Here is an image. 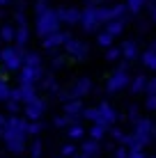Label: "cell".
I'll return each instance as SVG.
<instances>
[{"label":"cell","instance_id":"6da1fadb","mask_svg":"<svg viewBox=\"0 0 156 158\" xmlns=\"http://www.w3.org/2000/svg\"><path fill=\"white\" fill-rule=\"evenodd\" d=\"M60 30V16H57V9L48 7L41 14H37V35L44 39V37L53 35V32Z\"/></svg>","mask_w":156,"mask_h":158},{"label":"cell","instance_id":"7a4b0ae2","mask_svg":"<svg viewBox=\"0 0 156 158\" xmlns=\"http://www.w3.org/2000/svg\"><path fill=\"white\" fill-rule=\"evenodd\" d=\"M23 53L21 48L16 46H7V48H0V64H2V69H7V71H19L21 67H23Z\"/></svg>","mask_w":156,"mask_h":158},{"label":"cell","instance_id":"3957f363","mask_svg":"<svg viewBox=\"0 0 156 158\" xmlns=\"http://www.w3.org/2000/svg\"><path fill=\"white\" fill-rule=\"evenodd\" d=\"M101 25H103V21H101L99 7L87 5L85 9H80V28H83L85 32H96Z\"/></svg>","mask_w":156,"mask_h":158},{"label":"cell","instance_id":"277c9868","mask_svg":"<svg viewBox=\"0 0 156 158\" xmlns=\"http://www.w3.org/2000/svg\"><path fill=\"white\" fill-rule=\"evenodd\" d=\"M152 128H154V122L152 119H145V117H140L133 124V138H136L140 149H145V147L152 142Z\"/></svg>","mask_w":156,"mask_h":158},{"label":"cell","instance_id":"5b68a950","mask_svg":"<svg viewBox=\"0 0 156 158\" xmlns=\"http://www.w3.org/2000/svg\"><path fill=\"white\" fill-rule=\"evenodd\" d=\"M96 112H99V117H96V122H94V124H96V126H103L106 131H108V128L112 126V124H115L117 119H120L117 110L110 106L108 101H101L99 106H96Z\"/></svg>","mask_w":156,"mask_h":158},{"label":"cell","instance_id":"8992f818","mask_svg":"<svg viewBox=\"0 0 156 158\" xmlns=\"http://www.w3.org/2000/svg\"><path fill=\"white\" fill-rule=\"evenodd\" d=\"M44 112H46V101L41 99V96H35L30 103L23 106V117L28 119V122H39Z\"/></svg>","mask_w":156,"mask_h":158},{"label":"cell","instance_id":"52a82bcc","mask_svg":"<svg viewBox=\"0 0 156 158\" xmlns=\"http://www.w3.org/2000/svg\"><path fill=\"white\" fill-rule=\"evenodd\" d=\"M129 80H131V73L117 69V71L108 78V83H106V92H108V94H115V92H120V89H124V87H129Z\"/></svg>","mask_w":156,"mask_h":158},{"label":"cell","instance_id":"ba28073f","mask_svg":"<svg viewBox=\"0 0 156 158\" xmlns=\"http://www.w3.org/2000/svg\"><path fill=\"white\" fill-rule=\"evenodd\" d=\"M37 96V87L35 85H19L12 89V94H9V99L21 103V106H25V103H30L32 99Z\"/></svg>","mask_w":156,"mask_h":158},{"label":"cell","instance_id":"9c48e42d","mask_svg":"<svg viewBox=\"0 0 156 158\" xmlns=\"http://www.w3.org/2000/svg\"><path fill=\"white\" fill-rule=\"evenodd\" d=\"M64 51H67V55H71L74 60H85L87 57V53H90V46L85 41H80V39H67L64 41Z\"/></svg>","mask_w":156,"mask_h":158},{"label":"cell","instance_id":"30bf717a","mask_svg":"<svg viewBox=\"0 0 156 158\" xmlns=\"http://www.w3.org/2000/svg\"><path fill=\"white\" fill-rule=\"evenodd\" d=\"M44 76V67L32 69V67H21L19 69V85H37Z\"/></svg>","mask_w":156,"mask_h":158},{"label":"cell","instance_id":"8fae6325","mask_svg":"<svg viewBox=\"0 0 156 158\" xmlns=\"http://www.w3.org/2000/svg\"><path fill=\"white\" fill-rule=\"evenodd\" d=\"M67 39H71V32L57 30V32H53V35H48V37L41 39V48H44V51H55V48L64 46V41H67Z\"/></svg>","mask_w":156,"mask_h":158},{"label":"cell","instance_id":"7c38bea8","mask_svg":"<svg viewBox=\"0 0 156 158\" xmlns=\"http://www.w3.org/2000/svg\"><path fill=\"white\" fill-rule=\"evenodd\" d=\"M90 92H92V80H90V78H78L76 83L71 85V89L67 92V96H69V101H74V99H83V96H87Z\"/></svg>","mask_w":156,"mask_h":158},{"label":"cell","instance_id":"4fadbf2b","mask_svg":"<svg viewBox=\"0 0 156 158\" xmlns=\"http://www.w3.org/2000/svg\"><path fill=\"white\" fill-rule=\"evenodd\" d=\"M57 16H60V23H67V25H78L80 23V9L78 7H60L57 9Z\"/></svg>","mask_w":156,"mask_h":158},{"label":"cell","instance_id":"5bb4252c","mask_svg":"<svg viewBox=\"0 0 156 158\" xmlns=\"http://www.w3.org/2000/svg\"><path fill=\"white\" fill-rule=\"evenodd\" d=\"M120 53H122V57H124L126 62H133V60H138V55H140V48H138V41H133V39L124 41V44L120 46Z\"/></svg>","mask_w":156,"mask_h":158},{"label":"cell","instance_id":"9a60e30c","mask_svg":"<svg viewBox=\"0 0 156 158\" xmlns=\"http://www.w3.org/2000/svg\"><path fill=\"white\" fill-rule=\"evenodd\" d=\"M14 41H16V48H21V51L28 46V41H30V28H28V23L14 28Z\"/></svg>","mask_w":156,"mask_h":158},{"label":"cell","instance_id":"2e32d148","mask_svg":"<svg viewBox=\"0 0 156 158\" xmlns=\"http://www.w3.org/2000/svg\"><path fill=\"white\" fill-rule=\"evenodd\" d=\"M62 110H64V115L80 119V115H83V110H85V106H83V101H80V99H74V101H67V103H64Z\"/></svg>","mask_w":156,"mask_h":158},{"label":"cell","instance_id":"e0dca14e","mask_svg":"<svg viewBox=\"0 0 156 158\" xmlns=\"http://www.w3.org/2000/svg\"><path fill=\"white\" fill-rule=\"evenodd\" d=\"M80 154L85 158H99L101 154V142H94V140H87V142L80 144Z\"/></svg>","mask_w":156,"mask_h":158},{"label":"cell","instance_id":"ac0fdd59","mask_svg":"<svg viewBox=\"0 0 156 158\" xmlns=\"http://www.w3.org/2000/svg\"><path fill=\"white\" fill-rule=\"evenodd\" d=\"M124 28H126V19H115V21H108L106 23V32L115 39V37H120L122 32H124Z\"/></svg>","mask_w":156,"mask_h":158},{"label":"cell","instance_id":"d6986e66","mask_svg":"<svg viewBox=\"0 0 156 158\" xmlns=\"http://www.w3.org/2000/svg\"><path fill=\"white\" fill-rule=\"evenodd\" d=\"M147 76L145 73H138L136 78H131L129 80V92H131V94H140V92H145V85H147Z\"/></svg>","mask_w":156,"mask_h":158},{"label":"cell","instance_id":"ffe728a7","mask_svg":"<svg viewBox=\"0 0 156 158\" xmlns=\"http://www.w3.org/2000/svg\"><path fill=\"white\" fill-rule=\"evenodd\" d=\"M23 67H32V69L44 67V64H41V55L39 53H32V51H25L23 53Z\"/></svg>","mask_w":156,"mask_h":158},{"label":"cell","instance_id":"44dd1931","mask_svg":"<svg viewBox=\"0 0 156 158\" xmlns=\"http://www.w3.org/2000/svg\"><path fill=\"white\" fill-rule=\"evenodd\" d=\"M124 16H126V5H112V7H108V21L124 19Z\"/></svg>","mask_w":156,"mask_h":158},{"label":"cell","instance_id":"7402d4cb","mask_svg":"<svg viewBox=\"0 0 156 158\" xmlns=\"http://www.w3.org/2000/svg\"><path fill=\"white\" fill-rule=\"evenodd\" d=\"M53 124H55L57 128H69V126H74V124H80V119L64 115V117H55V119H53Z\"/></svg>","mask_w":156,"mask_h":158},{"label":"cell","instance_id":"603a6c76","mask_svg":"<svg viewBox=\"0 0 156 158\" xmlns=\"http://www.w3.org/2000/svg\"><path fill=\"white\" fill-rule=\"evenodd\" d=\"M67 135H69V140H71V142H76V140H83V138H85V128L80 126V124H74V126L67 128Z\"/></svg>","mask_w":156,"mask_h":158},{"label":"cell","instance_id":"cb8c5ba5","mask_svg":"<svg viewBox=\"0 0 156 158\" xmlns=\"http://www.w3.org/2000/svg\"><path fill=\"white\" fill-rule=\"evenodd\" d=\"M142 64L147 69H152V71H156V53L152 51V48H147V51L142 53Z\"/></svg>","mask_w":156,"mask_h":158},{"label":"cell","instance_id":"d4e9b609","mask_svg":"<svg viewBox=\"0 0 156 158\" xmlns=\"http://www.w3.org/2000/svg\"><path fill=\"white\" fill-rule=\"evenodd\" d=\"M96 44H99L101 48H110L112 44H115V39H112L106 30H101V32H96Z\"/></svg>","mask_w":156,"mask_h":158},{"label":"cell","instance_id":"484cf974","mask_svg":"<svg viewBox=\"0 0 156 158\" xmlns=\"http://www.w3.org/2000/svg\"><path fill=\"white\" fill-rule=\"evenodd\" d=\"M106 131L103 126H96V124H92V128H90V140H94V142H101V140L106 138Z\"/></svg>","mask_w":156,"mask_h":158},{"label":"cell","instance_id":"4316f807","mask_svg":"<svg viewBox=\"0 0 156 158\" xmlns=\"http://www.w3.org/2000/svg\"><path fill=\"white\" fill-rule=\"evenodd\" d=\"M147 5V0H126V12H131V14H138L140 9Z\"/></svg>","mask_w":156,"mask_h":158},{"label":"cell","instance_id":"83f0119b","mask_svg":"<svg viewBox=\"0 0 156 158\" xmlns=\"http://www.w3.org/2000/svg\"><path fill=\"white\" fill-rule=\"evenodd\" d=\"M28 151H30V158H41V154H44V147H41L39 140H35V142L28 144Z\"/></svg>","mask_w":156,"mask_h":158},{"label":"cell","instance_id":"f1b7e54d","mask_svg":"<svg viewBox=\"0 0 156 158\" xmlns=\"http://www.w3.org/2000/svg\"><path fill=\"white\" fill-rule=\"evenodd\" d=\"M41 87H44V89H53V92H57V85H55V78H53V73L41 76Z\"/></svg>","mask_w":156,"mask_h":158},{"label":"cell","instance_id":"f546056e","mask_svg":"<svg viewBox=\"0 0 156 158\" xmlns=\"http://www.w3.org/2000/svg\"><path fill=\"white\" fill-rule=\"evenodd\" d=\"M0 39L2 41H14V28L12 25H2V28H0Z\"/></svg>","mask_w":156,"mask_h":158},{"label":"cell","instance_id":"4dcf8cb0","mask_svg":"<svg viewBox=\"0 0 156 158\" xmlns=\"http://www.w3.org/2000/svg\"><path fill=\"white\" fill-rule=\"evenodd\" d=\"M120 57H122V53H120V48H117V46L106 48V60H108V62H117Z\"/></svg>","mask_w":156,"mask_h":158},{"label":"cell","instance_id":"1f68e13d","mask_svg":"<svg viewBox=\"0 0 156 158\" xmlns=\"http://www.w3.org/2000/svg\"><path fill=\"white\" fill-rule=\"evenodd\" d=\"M76 151H78V144H64L60 149V156L62 158H71V156H76Z\"/></svg>","mask_w":156,"mask_h":158},{"label":"cell","instance_id":"d6a6232c","mask_svg":"<svg viewBox=\"0 0 156 158\" xmlns=\"http://www.w3.org/2000/svg\"><path fill=\"white\" fill-rule=\"evenodd\" d=\"M44 131V122H28V135H39Z\"/></svg>","mask_w":156,"mask_h":158},{"label":"cell","instance_id":"836d02e7","mask_svg":"<svg viewBox=\"0 0 156 158\" xmlns=\"http://www.w3.org/2000/svg\"><path fill=\"white\" fill-rule=\"evenodd\" d=\"M108 133H110V138L115 140L117 144H120V142H122V138L126 135V133H124V131H122L120 126H110V128H108Z\"/></svg>","mask_w":156,"mask_h":158},{"label":"cell","instance_id":"e575fe53","mask_svg":"<svg viewBox=\"0 0 156 158\" xmlns=\"http://www.w3.org/2000/svg\"><path fill=\"white\" fill-rule=\"evenodd\" d=\"M9 94H12V87L7 85V80H0V101H9Z\"/></svg>","mask_w":156,"mask_h":158},{"label":"cell","instance_id":"d590c367","mask_svg":"<svg viewBox=\"0 0 156 158\" xmlns=\"http://www.w3.org/2000/svg\"><path fill=\"white\" fill-rule=\"evenodd\" d=\"M80 117L94 124V122H96V117H99V112H96V108H85V110H83V115H80Z\"/></svg>","mask_w":156,"mask_h":158},{"label":"cell","instance_id":"8d00e7d4","mask_svg":"<svg viewBox=\"0 0 156 158\" xmlns=\"http://www.w3.org/2000/svg\"><path fill=\"white\" fill-rule=\"evenodd\" d=\"M21 110H23V106H21V103H16V101H12V99L7 101V112H9V115H19Z\"/></svg>","mask_w":156,"mask_h":158},{"label":"cell","instance_id":"74e56055","mask_svg":"<svg viewBox=\"0 0 156 158\" xmlns=\"http://www.w3.org/2000/svg\"><path fill=\"white\" fill-rule=\"evenodd\" d=\"M145 110H156V94H147V99H145Z\"/></svg>","mask_w":156,"mask_h":158},{"label":"cell","instance_id":"f35d334b","mask_svg":"<svg viewBox=\"0 0 156 158\" xmlns=\"http://www.w3.org/2000/svg\"><path fill=\"white\" fill-rule=\"evenodd\" d=\"M129 119H131L133 124L140 119V108H138V106H131V108H129Z\"/></svg>","mask_w":156,"mask_h":158},{"label":"cell","instance_id":"ab89813d","mask_svg":"<svg viewBox=\"0 0 156 158\" xmlns=\"http://www.w3.org/2000/svg\"><path fill=\"white\" fill-rule=\"evenodd\" d=\"M44 9H48V0H35V14H41Z\"/></svg>","mask_w":156,"mask_h":158},{"label":"cell","instance_id":"60d3db41","mask_svg":"<svg viewBox=\"0 0 156 158\" xmlns=\"http://www.w3.org/2000/svg\"><path fill=\"white\" fill-rule=\"evenodd\" d=\"M126 154H129V151L124 149V147H115V149H112V158H126Z\"/></svg>","mask_w":156,"mask_h":158},{"label":"cell","instance_id":"b9f144b4","mask_svg":"<svg viewBox=\"0 0 156 158\" xmlns=\"http://www.w3.org/2000/svg\"><path fill=\"white\" fill-rule=\"evenodd\" d=\"M145 92H147V94H156V76L152 80H147V85H145Z\"/></svg>","mask_w":156,"mask_h":158},{"label":"cell","instance_id":"7bdbcfd3","mask_svg":"<svg viewBox=\"0 0 156 158\" xmlns=\"http://www.w3.org/2000/svg\"><path fill=\"white\" fill-rule=\"evenodd\" d=\"M51 67H53V69H60V67H64V57H62V55H60V57L55 55V57H53V62H51Z\"/></svg>","mask_w":156,"mask_h":158},{"label":"cell","instance_id":"ee69618b","mask_svg":"<svg viewBox=\"0 0 156 158\" xmlns=\"http://www.w3.org/2000/svg\"><path fill=\"white\" fill-rule=\"evenodd\" d=\"M5 126H7V117L0 115V138H2V133H5Z\"/></svg>","mask_w":156,"mask_h":158},{"label":"cell","instance_id":"f6af8a7d","mask_svg":"<svg viewBox=\"0 0 156 158\" xmlns=\"http://www.w3.org/2000/svg\"><path fill=\"white\" fill-rule=\"evenodd\" d=\"M149 12H152V23H156V5H149Z\"/></svg>","mask_w":156,"mask_h":158},{"label":"cell","instance_id":"bcb514c9","mask_svg":"<svg viewBox=\"0 0 156 158\" xmlns=\"http://www.w3.org/2000/svg\"><path fill=\"white\" fill-rule=\"evenodd\" d=\"M12 5V0H0V7H9Z\"/></svg>","mask_w":156,"mask_h":158},{"label":"cell","instance_id":"7dc6e473","mask_svg":"<svg viewBox=\"0 0 156 158\" xmlns=\"http://www.w3.org/2000/svg\"><path fill=\"white\" fill-rule=\"evenodd\" d=\"M152 138H156V124H154V128H152Z\"/></svg>","mask_w":156,"mask_h":158},{"label":"cell","instance_id":"c3c4849f","mask_svg":"<svg viewBox=\"0 0 156 158\" xmlns=\"http://www.w3.org/2000/svg\"><path fill=\"white\" fill-rule=\"evenodd\" d=\"M71 158H85V156L83 154H76V156H71Z\"/></svg>","mask_w":156,"mask_h":158},{"label":"cell","instance_id":"681fc988","mask_svg":"<svg viewBox=\"0 0 156 158\" xmlns=\"http://www.w3.org/2000/svg\"><path fill=\"white\" fill-rule=\"evenodd\" d=\"M145 158H156V156H145Z\"/></svg>","mask_w":156,"mask_h":158},{"label":"cell","instance_id":"f907efd6","mask_svg":"<svg viewBox=\"0 0 156 158\" xmlns=\"http://www.w3.org/2000/svg\"><path fill=\"white\" fill-rule=\"evenodd\" d=\"M154 2H156V0H154Z\"/></svg>","mask_w":156,"mask_h":158}]
</instances>
